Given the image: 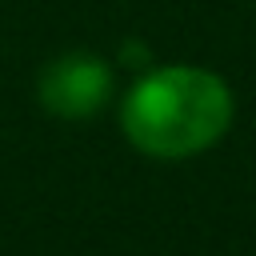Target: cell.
I'll return each mask as SVG.
<instances>
[{
  "mask_svg": "<svg viewBox=\"0 0 256 256\" xmlns=\"http://www.w3.org/2000/svg\"><path fill=\"white\" fill-rule=\"evenodd\" d=\"M120 124L144 156L184 160L212 148L228 132L232 92L208 68H192V64L152 68L124 96Z\"/></svg>",
  "mask_w": 256,
  "mask_h": 256,
  "instance_id": "6da1fadb",
  "label": "cell"
},
{
  "mask_svg": "<svg viewBox=\"0 0 256 256\" xmlns=\"http://www.w3.org/2000/svg\"><path fill=\"white\" fill-rule=\"evenodd\" d=\"M112 92V68L92 52H64L40 72V100L56 116L80 120L104 108Z\"/></svg>",
  "mask_w": 256,
  "mask_h": 256,
  "instance_id": "7a4b0ae2",
  "label": "cell"
}]
</instances>
